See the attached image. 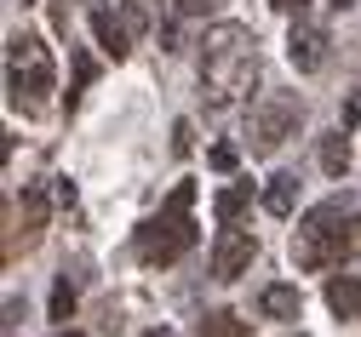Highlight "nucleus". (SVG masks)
Wrapping results in <instances>:
<instances>
[{
    "label": "nucleus",
    "mask_w": 361,
    "mask_h": 337,
    "mask_svg": "<svg viewBox=\"0 0 361 337\" xmlns=\"http://www.w3.org/2000/svg\"><path fill=\"white\" fill-rule=\"evenodd\" d=\"M355 246H361V212H355V201L333 195V201L310 206V212L298 217V234H293V263H298V269H310V274H327V269H338Z\"/></svg>",
    "instance_id": "1"
},
{
    "label": "nucleus",
    "mask_w": 361,
    "mask_h": 337,
    "mask_svg": "<svg viewBox=\"0 0 361 337\" xmlns=\"http://www.w3.org/2000/svg\"><path fill=\"white\" fill-rule=\"evenodd\" d=\"M258 80V34L241 23H218L201 34V86L212 91V103L247 98Z\"/></svg>",
    "instance_id": "2"
},
{
    "label": "nucleus",
    "mask_w": 361,
    "mask_h": 337,
    "mask_svg": "<svg viewBox=\"0 0 361 337\" xmlns=\"http://www.w3.org/2000/svg\"><path fill=\"white\" fill-rule=\"evenodd\" d=\"M190 206H195V183H178L172 201L138 223V234H132V252H138V263L149 269H172L184 252H195V223H190Z\"/></svg>",
    "instance_id": "3"
},
{
    "label": "nucleus",
    "mask_w": 361,
    "mask_h": 337,
    "mask_svg": "<svg viewBox=\"0 0 361 337\" xmlns=\"http://www.w3.org/2000/svg\"><path fill=\"white\" fill-rule=\"evenodd\" d=\"M6 91H12V109L40 115L47 109V91H52V52L40 34H12L6 40Z\"/></svg>",
    "instance_id": "4"
},
{
    "label": "nucleus",
    "mask_w": 361,
    "mask_h": 337,
    "mask_svg": "<svg viewBox=\"0 0 361 337\" xmlns=\"http://www.w3.org/2000/svg\"><path fill=\"white\" fill-rule=\"evenodd\" d=\"M298 120H304V103H298V98H287V91L264 98V103L252 109V126H247V143H252V155H276L281 143L298 132Z\"/></svg>",
    "instance_id": "5"
},
{
    "label": "nucleus",
    "mask_w": 361,
    "mask_h": 337,
    "mask_svg": "<svg viewBox=\"0 0 361 337\" xmlns=\"http://www.w3.org/2000/svg\"><path fill=\"white\" fill-rule=\"evenodd\" d=\"M40 229H47V195L40 189H23V201L12 206V234H6V263L18 257V252H29L35 240H40Z\"/></svg>",
    "instance_id": "6"
},
{
    "label": "nucleus",
    "mask_w": 361,
    "mask_h": 337,
    "mask_svg": "<svg viewBox=\"0 0 361 337\" xmlns=\"http://www.w3.org/2000/svg\"><path fill=\"white\" fill-rule=\"evenodd\" d=\"M252 257H258V240H252L247 229H224L218 246H212V274H218V280H235V274L252 269Z\"/></svg>",
    "instance_id": "7"
},
{
    "label": "nucleus",
    "mask_w": 361,
    "mask_h": 337,
    "mask_svg": "<svg viewBox=\"0 0 361 337\" xmlns=\"http://www.w3.org/2000/svg\"><path fill=\"white\" fill-rule=\"evenodd\" d=\"M327 29H315V23H293V34H287V58H293V69L298 75H315V69H327Z\"/></svg>",
    "instance_id": "8"
},
{
    "label": "nucleus",
    "mask_w": 361,
    "mask_h": 337,
    "mask_svg": "<svg viewBox=\"0 0 361 337\" xmlns=\"http://www.w3.org/2000/svg\"><path fill=\"white\" fill-rule=\"evenodd\" d=\"M92 34H98V46H104V58H126L132 52V40H138V34H132V23H126V12L115 18L109 6H92Z\"/></svg>",
    "instance_id": "9"
},
{
    "label": "nucleus",
    "mask_w": 361,
    "mask_h": 337,
    "mask_svg": "<svg viewBox=\"0 0 361 337\" xmlns=\"http://www.w3.org/2000/svg\"><path fill=\"white\" fill-rule=\"evenodd\" d=\"M327 309L338 320H361V274H333L327 280Z\"/></svg>",
    "instance_id": "10"
},
{
    "label": "nucleus",
    "mask_w": 361,
    "mask_h": 337,
    "mask_svg": "<svg viewBox=\"0 0 361 337\" xmlns=\"http://www.w3.org/2000/svg\"><path fill=\"white\" fill-rule=\"evenodd\" d=\"M258 314H264V320H298V314H304V298H298V286H264V298H258Z\"/></svg>",
    "instance_id": "11"
},
{
    "label": "nucleus",
    "mask_w": 361,
    "mask_h": 337,
    "mask_svg": "<svg viewBox=\"0 0 361 337\" xmlns=\"http://www.w3.org/2000/svg\"><path fill=\"white\" fill-rule=\"evenodd\" d=\"M247 212H252V183H230V189H224V195L212 201V217H218L224 229H235Z\"/></svg>",
    "instance_id": "12"
},
{
    "label": "nucleus",
    "mask_w": 361,
    "mask_h": 337,
    "mask_svg": "<svg viewBox=\"0 0 361 337\" xmlns=\"http://www.w3.org/2000/svg\"><path fill=\"white\" fill-rule=\"evenodd\" d=\"M293 206H298V177L293 172H276L269 189H264V212L269 217H293Z\"/></svg>",
    "instance_id": "13"
},
{
    "label": "nucleus",
    "mask_w": 361,
    "mask_h": 337,
    "mask_svg": "<svg viewBox=\"0 0 361 337\" xmlns=\"http://www.w3.org/2000/svg\"><path fill=\"white\" fill-rule=\"evenodd\" d=\"M195 331H201V337H247V320H241L235 309H207Z\"/></svg>",
    "instance_id": "14"
},
{
    "label": "nucleus",
    "mask_w": 361,
    "mask_h": 337,
    "mask_svg": "<svg viewBox=\"0 0 361 337\" xmlns=\"http://www.w3.org/2000/svg\"><path fill=\"white\" fill-rule=\"evenodd\" d=\"M322 172H327V177H344V172H350V143H344V132H327V137H322Z\"/></svg>",
    "instance_id": "15"
},
{
    "label": "nucleus",
    "mask_w": 361,
    "mask_h": 337,
    "mask_svg": "<svg viewBox=\"0 0 361 337\" xmlns=\"http://www.w3.org/2000/svg\"><path fill=\"white\" fill-rule=\"evenodd\" d=\"M75 314V280H69V269L58 274V286H52V320H69Z\"/></svg>",
    "instance_id": "16"
},
{
    "label": "nucleus",
    "mask_w": 361,
    "mask_h": 337,
    "mask_svg": "<svg viewBox=\"0 0 361 337\" xmlns=\"http://www.w3.org/2000/svg\"><path fill=\"white\" fill-rule=\"evenodd\" d=\"M92 75H98V63H92V58H86V52H75V91H69V109L80 103V91H86V86H92Z\"/></svg>",
    "instance_id": "17"
},
{
    "label": "nucleus",
    "mask_w": 361,
    "mask_h": 337,
    "mask_svg": "<svg viewBox=\"0 0 361 337\" xmlns=\"http://www.w3.org/2000/svg\"><path fill=\"white\" fill-rule=\"evenodd\" d=\"M207 160H212V172H235V160H241V155L230 149V143H212V155H207Z\"/></svg>",
    "instance_id": "18"
},
{
    "label": "nucleus",
    "mask_w": 361,
    "mask_h": 337,
    "mask_svg": "<svg viewBox=\"0 0 361 337\" xmlns=\"http://www.w3.org/2000/svg\"><path fill=\"white\" fill-rule=\"evenodd\" d=\"M190 143H195L190 120H178V126H172V155H190Z\"/></svg>",
    "instance_id": "19"
},
{
    "label": "nucleus",
    "mask_w": 361,
    "mask_h": 337,
    "mask_svg": "<svg viewBox=\"0 0 361 337\" xmlns=\"http://www.w3.org/2000/svg\"><path fill=\"white\" fill-rule=\"evenodd\" d=\"M52 201H58L63 212L75 206V183H69V177H52Z\"/></svg>",
    "instance_id": "20"
},
{
    "label": "nucleus",
    "mask_w": 361,
    "mask_h": 337,
    "mask_svg": "<svg viewBox=\"0 0 361 337\" xmlns=\"http://www.w3.org/2000/svg\"><path fill=\"white\" fill-rule=\"evenodd\" d=\"M172 6H178V18H201V12L212 6V0H172Z\"/></svg>",
    "instance_id": "21"
},
{
    "label": "nucleus",
    "mask_w": 361,
    "mask_h": 337,
    "mask_svg": "<svg viewBox=\"0 0 361 337\" xmlns=\"http://www.w3.org/2000/svg\"><path fill=\"white\" fill-rule=\"evenodd\" d=\"M269 6H276V12H304L310 0H269Z\"/></svg>",
    "instance_id": "22"
},
{
    "label": "nucleus",
    "mask_w": 361,
    "mask_h": 337,
    "mask_svg": "<svg viewBox=\"0 0 361 337\" xmlns=\"http://www.w3.org/2000/svg\"><path fill=\"white\" fill-rule=\"evenodd\" d=\"M144 337H178V331H166V326H149V331H144Z\"/></svg>",
    "instance_id": "23"
},
{
    "label": "nucleus",
    "mask_w": 361,
    "mask_h": 337,
    "mask_svg": "<svg viewBox=\"0 0 361 337\" xmlns=\"http://www.w3.org/2000/svg\"><path fill=\"white\" fill-rule=\"evenodd\" d=\"M327 6H333V12H350V6H355V0H327Z\"/></svg>",
    "instance_id": "24"
},
{
    "label": "nucleus",
    "mask_w": 361,
    "mask_h": 337,
    "mask_svg": "<svg viewBox=\"0 0 361 337\" xmlns=\"http://www.w3.org/2000/svg\"><path fill=\"white\" fill-rule=\"evenodd\" d=\"M58 337H80V331H58Z\"/></svg>",
    "instance_id": "25"
}]
</instances>
